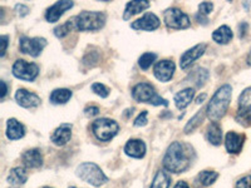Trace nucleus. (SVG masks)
<instances>
[{"mask_svg":"<svg viewBox=\"0 0 251 188\" xmlns=\"http://www.w3.org/2000/svg\"><path fill=\"white\" fill-rule=\"evenodd\" d=\"M84 113H86L87 117H94V116H97L100 113V108L96 106H91V107H87L84 109Z\"/></svg>","mask_w":251,"mask_h":188,"instance_id":"obj_38","label":"nucleus"},{"mask_svg":"<svg viewBox=\"0 0 251 188\" xmlns=\"http://www.w3.org/2000/svg\"><path fill=\"white\" fill-rule=\"evenodd\" d=\"M205 98H206V94H202V95H200V97L197 98V102L196 103H199V104H200V103H202L203 100H205Z\"/></svg>","mask_w":251,"mask_h":188,"instance_id":"obj_44","label":"nucleus"},{"mask_svg":"<svg viewBox=\"0 0 251 188\" xmlns=\"http://www.w3.org/2000/svg\"><path fill=\"white\" fill-rule=\"evenodd\" d=\"M132 97H133L134 100H137L140 103H149V104H152V106H169V102L157 94L154 87L146 82L138 83L137 86L133 87V89H132Z\"/></svg>","mask_w":251,"mask_h":188,"instance_id":"obj_4","label":"nucleus"},{"mask_svg":"<svg viewBox=\"0 0 251 188\" xmlns=\"http://www.w3.org/2000/svg\"><path fill=\"white\" fill-rule=\"evenodd\" d=\"M69 188H75V187H69Z\"/></svg>","mask_w":251,"mask_h":188,"instance_id":"obj_47","label":"nucleus"},{"mask_svg":"<svg viewBox=\"0 0 251 188\" xmlns=\"http://www.w3.org/2000/svg\"><path fill=\"white\" fill-rule=\"evenodd\" d=\"M207 141L214 145H220L223 142V129L217 122H212L207 127Z\"/></svg>","mask_w":251,"mask_h":188,"instance_id":"obj_23","label":"nucleus"},{"mask_svg":"<svg viewBox=\"0 0 251 188\" xmlns=\"http://www.w3.org/2000/svg\"><path fill=\"white\" fill-rule=\"evenodd\" d=\"M196 19L199 20L200 23H202V24H207V22H208L207 18H206L203 14H201V13H199V14L196 15Z\"/></svg>","mask_w":251,"mask_h":188,"instance_id":"obj_42","label":"nucleus"},{"mask_svg":"<svg viewBox=\"0 0 251 188\" xmlns=\"http://www.w3.org/2000/svg\"><path fill=\"white\" fill-rule=\"evenodd\" d=\"M194 149L190 144L183 142L171 143L163 157V167L172 173H182L190 168L192 163Z\"/></svg>","mask_w":251,"mask_h":188,"instance_id":"obj_1","label":"nucleus"},{"mask_svg":"<svg viewBox=\"0 0 251 188\" xmlns=\"http://www.w3.org/2000/svg\"><path fill=\"white\" fill-rule=\"evenodd\" d=\"M237 123H240L244 127H250L251 125V108L249 109H243V111H239L236 116Z\"/></svg>","mask_w":251,"mask_h":188,"instance_id":"obj_32","label":"nucleus"},{"mask_svg":"<svg viewBox=\"0 0 251 188\" xmlns=\"http://www.w3.org/2000/svg\"><path fill=\"white\" fill-rule=\"evenodd\" d=\"M195 97V89L194 88H186L183 91L178 92L175 95V104L178 109H185L186 107L192 102Z\"/></svg>","mask_w":251,"mask_h":188,"instance_id":"obj_21","label":"nucleus"},{"mask_svg":"<svg viewBox=\"0 0 251 188\" xmlns=\"http://www.w3.org/2000/svg\"><path fill=\"white\" fill-rule=\"evenodd\" d=\"M44 188H50V187H44Z\"/></svg>","mask_w":251,"mask_h":188,"instance_id":"obj_46","label":"nucleus"},{"mask_svg":"<svg viewBox=\"0 0 251 188\" xmlns=\"http://www.w3.org/2000/svg\"><path fill=\"white\" fill-rule=\"evenodd\" d=\"M232 95V88L231 86L225 84V86L220 87L216 92H215L214 97L208 102L207 107H206V116L208 119L212 122L221 119L227 112L230 102H231Z\"/></svg>","mask_w":251,"mask_h":188,"instance_id":"obj_2","label":"nucleus"},{"mask_svg":"<svg viewBox=\"0 0 251 188\" xmlns=\"http://www.w3.org/2000/svg\"><path fill=\"white\" fill-rule=\"evenodd\" d=\"M175 69H176V66H175V63L172 60H161L154 66L153 74L161 82H169L174 77Z\"/></svg>","mask_w":251,"mask_h":188,"instance_id":"obj_10","label":"nucleus"},{"mask_svg":"<svg viewBox=\"0 0 251 188\" xmlns=\"http://www.w3.org/2000/svg\"><path fill=\"white\" fill-rule=\"evenodd\" d=\"M150 8V1L147 0H133L129 1L125 9V14H123V19L128 20L131 19L133 15L138 14V13L143 12L146 9Z\"/></svg>","mask_w":251,"mask_h":188,"instance_id":"obj_19","label":"nucleus"},{"mask_svg":"<svg viewBox=\"0 0 251 188\" xmlns=\"http://www.w3.org/2000/svg\"><path fill=\"white\" fill-rule=\"evenodd\" d=\"M147 124V111H143L141 112V114L136 118L134 120V125L136 127H143V125Z\"/></svg>","mask_w":251,"mask_h":188,"instance_id":"obj_36","label":"nucleus"},{"mask_svg":"<svg viewBox=\"0 0 251 188\" xmlns=\"http://www.w3.org/2000/svg\"><path fill=\"white\" fill-rule=\"evenodd\" d=\"M245 142V134H239L236 132H228L225 138V147L228 153L237 154L241 152Z\"/></svg>","mask_w":251,"mask_h":188,"instance_id":"obj_15","label":"nucleus"},{"mask_svg":"<svg viewBox=\"0 0 251 188\" xmlns=\"http://www.w3.org/2000/svg\"><path fill=\"white\" fill-rule=\"evenodd\" d=\"M15 9H17L18 14H19L20 17H25L29 13V8L26 5H24V4H18V5L15 6Z\"/></svg>","mask_w":251,"mask_h":188,"instance_id":"obj_39","label":"nucleus"},{"mask_svg":"<svg viewBox=\"0 0 251 188\" xmlns=\"http://www.w3.org/2000/svg\"><path fill=\"white\" fill-rule=\"evenodd\" d=\"M72 95H73V93H72L71 89H54L50 94V102L53 103V104H66V103L71 99Z\"/></svg>","mask_w":251,"mask_h":188,"instance_id":"obj_25","label":"nucleus"},{"mask_svg":"<svg viewBox=\"0 0 251 188\" xmlns=\"http://www.w3.org/2000/svg\"><path fill=\"white\" fill-rule=\"evenodd\" d=\"M0 84H1V95H0V97H1V99H4V98H5V95H6V93H8V87H6V83L4 82V80H1V82H0Z\"/></svg>","mask_w":251,"mask_h":188,"instance_id":"obj_41","label":"nucleus"},{"mask_svg":"<svg viewBox=\"0 0 251 188\" xmlns=\"http://www.w3.org/2000/svg\"><path fill=\"white\" fill-rule=\"evenodd\" d=\"M163 22L169 29H186L191 25L190 18L187 14L178 8L167 9L163 14Z\"/></svg>","mask_w":251,"mask_h":188,"instance_id":"obj_7","label":"nucleus"},{"mask_svg":"<svg viewBox=\"0 0 251 188\" xmlns=\"http://www.w3.org/2000/svg\"><path fill=\"white\" fill-rule=\"evenodd\" d=\"M217 177H219V173L215 171H202L201 173H199L197 176V180L199 182L201 183L202 186L207 187V186L212 185L215 181L217 180Z\"/></svg>","mask_w":251,"mask_h":188,"instance_id":"obj_29","label":"nucleus"},{"mask_svg":"<svg viewBox=\"0 0 251 188\" xmlns=\"http://www.w3.org/2000/svg\"><path fill=\"white\" fill-rule=\"evenodd\" d=\"M47 46V40L44 38H29L22 37L19 40V48L22 53L28 54L33 58H37L42 54L43 49Z\"/></svg>","mask_w":251,"mask_h":188,"instance_id":"obj_9","label":"nucleus"},{"mask_svg":"<svg viewBox=\"0 0 251 188\" xmlns=\"http://www.w3.org/2000/svg\"><path fill=\"white\" fill-rule=\"evenodd\" d=\"M246 29H248V24H246V23H241V24H240V25H239V30H240L239 35H240V38L245 37Z\"/></svg>","mask_w":251,"mask_h":188,"instance_id":"obj_40","label":"nucleus"},{"mask_svg":"<svg viewBox=\"0 0 251 188\" xmlns=\"http://www.w3.org/2000/svg\"><path fill=\"white\" fill-rule=\"evenodd\" d=\"M160 19L153 14V13H147L142 18L137 19L131 24V28L134 30H146L152 31L160 28Z\"/></svg>","mask_w":251,"mask_h":188,"instance_id":"obj_11","label":"nucleus"},{"mask_svg":"<svg viewBox=\"0 0 251 188\" xmlns=\"http://www.w3.org/2000/svg\"><path fill=\"white\" fill-rule=\"evenodd\" d=\"M235 188H251V176H245L240 178L235 185Z\"/></svg>","mask_w":251,"mask_h":188,"instance_id":"obj_34","label":"nucleus"},{"mask_svg":"<svg viewBox=\"0 0 251 188\" xmlns=\"http://www.w3.org/2000/svg\"><path fill=\"white\" fill-rule=\"evenodd\" d=\"M206 48H207V46H206L205 43H201V44H197V46H195L194 48L186 50L185 53L181 55V59H180L181 68L182 69L188 68V67L191 66L192 63L196 62V60L199 59L200 57H202L203 53L206 51Z\"/></svg>","mask_w":251,"mask_h":188,"instance_id":"obj_13","label":"nucleus"},{"mask_svg":"<svg viewBox=\"0 0 251 188\" xmlns=\"http://www.w3.org/2000/svg\"><path fill=\"white\" fill-rule=\"evenodd\" d=\"M28 180V173L23 167H15L12 171L9 172L8 176V182L14 187H20Z\"/></svg>","mask_w":251,"mask_h":188,"instance_id":"obj_22","label":"nucleus"},{"mask_svg":"<svg viewBox=\"0 0 251 188\" xmlns=\"http://www.w3.org/2000/svg\"><path fill=\"white\" fill-rule=\"evenodd\" d=\"M72 137V124L63 123L55 129L50 136V141L55 145H64L69 142Z\"/></svg>","mask_w":251,"mask_h":188,"instance_id":"obj_16","label":"nucleus"},{"mask_svg":"<svg viewBox=\"0 0 251 188\" xmlns=\"http://www.w3.org/2000/svg\"><path fill=\"white\" fill-rule=\"evenodd\" d=\"M212 9H214V4L207 3V1H205V3H201L200 5H199V10H200L201 14H203V15L210 14V13L212 12Z\"/></svg>","mask_w":251,"mask_h":188,"instance_id":"obj_35","label":"nucleus"},{"mask_svg":"<svg viewBox=\"0 0 251 188\" xmlns=\"http://www.w3.org/2000/svg\"><path fill=\"white\" fill-rule=\"evenodd\" d=\"M232 37H234V34H232L231 29L228 28L227 25L220 26V28H217L216 30L212 33V39H214L217 44L230 43Z\"/></svg>","mask_w":251,"mask_h":188,"instance_id":"obj_24","label":"nucleus"},{"mask_svg":"<svg viewBox=\"0 0 251 188\" xmlns=\"http://www.w3.org/2000/svg\"><path fill=\"white\" fill-rule=\"evenodd\" d=\"M24 134H25V128L22 123L18 122L15 118L8 120V123H6V137L9 140H20V138L24 137Z\"/></svg>","mask_w":251,"mask_h":188,"instance_id":"obj_20","label":"nucleus"},{"mask_svg":"<svg viewBox=\"0 0 251 188\" xmlns=\"http://www.w3.org/2000/svg\"><path fill=\"white\" fill-rule=\"evenodd\" d=\"M125 152L132 158H143L146 154V144L141 140H129L125 145Z\"/></svg>","mask_w":251,"mask_h":188,"instance_id":"obj_18","label":"nucleus"},{"mask_svg":"<svg viewBox=\"0 0 251 188\" xmlns=\"http://www.w3.org/2000/svg\"><path fill=\"white\" fill-rule=\"evenodd\" d=\"M156 58L157 55L154 53H143L140 57V59H138V64H140V67L143 70H146V69H149L153 64Z\"/></svg>","mask_w":251,"mask_h":188,"instance_id":"obj_31","label":"nucleus"},{"mask_svg":"<svg viewBox=\"0 0 251 188\" xmlns=\"http://www.w3.org/2000/svg\"><path fill=\"white\" fill-rule=\"evenodd\" d=\"M22 161L28 168H39L40 165L43 164V156H42L40 149L31 148L24 152L22 156Z\"/></svg>","mask_w":251,"mask_h":188,"instance_id":"obj_17","label":"nucleus"},{"mask_svg":"<svg viewBox=\"0 0 251 188\" xmlns=\"http://www.w3.org/2000/svg\"><path fill=\"white\" fill-rule=\"evenodd\" d=\"M73 30H75V23H73V19H69L67 20L66 23L54 29V35L59 38V39H63V38H66Z\"/></svg>","mask_w":251,"mask_h":188,"instance_id":"obj_28","label":"nucleus"},{"mask_svg":"<svg viewBox=\"0 0 251 188\" xmlns=\"http://www.w3.org/2000/svg\"><path fill=\"white\" fill-rule=\"evenodd\" d=\"M8 35H1L0 37V44H1V50H0V57L3 58L6 53V47H8Z\"/></svg>","mask_w":251,"mask_h":188,"instance_id":"obj_37","label":"nucleus"},{"mask_svg":"<svg viewBox=\"0 0 251 188\" xmlns=\"http://www.w3.org/2000/svg\"><path fill=\"white\" fill-rule=\"evenodd\" d=\"M251 108V87L246 88L239 97V111Z\"/></svg>","mask_w":251,"mask_h":188,"instance_id":"obj_30","label":"nucleus"},{"mask_svg":"<svg viewBox=\"0 0 251 188\" xmlns=\"http://www.w3.org/2000/svg\"><path fill=\"white\" fill-rule=\"evenodd\" d=\"M205 114H206V109H201V111L197 112L194 117L190 119V122L186 124L185 129H183V131H185V133H191L192 131H195V129H196L197 127L201 124V123H202L203 118H205Z\"/></svg>","mask_w":251,"mask_h":188,"instance_id":"obj_27","label":"nucleus"},{"mask_svg":"<svg viewBox=\"0 0 251 188\" xmlns=\"http://www.w3.org/2000/svg\"><path fill=\"white\" fill-rule=\"evenodd\" d=\"M12 70L14 77L26 82H33L39 74V67L35 63H28L23 59H18L13 64Z\"/></svg>","mask_w":251,"mask_h":188,"instance_id":"obj_8","label":"nucleus"},{"mask_svg":"<svg viewBox=\"0 0 251 188\" xmlns=\"http://www.w3.org/2000/svg\"><path fill=\"white\" fill-rule=\"evenodd\" d=\"M15 99H17L18 104L23 108H34V107L39 106L40 102H42L37 94L24 88L18 89L17 93H15Z\"/></svg>","mask_w":251,"mask_h":188,"instance_id":"obj_14","label":"nucleus"},{"mask_svg":"<svg viewBox=\"0 0 251 188\" xmlns=\"http://www.w3.org/2000/svg\"><path fill=\"white\" fill-rule=\"evenodd\" d=\"M92 91L97 95H100V98H107L109 95V89L104 84H102V83H94V84H92Z\"/></svg>","mask_w":251,"mask_h":188,"instance_id":"obj_33","label":"nucleus"},{"mask_svg":"<svg viewBox=\"0 0 251 188\" xmlns=\"http://www.w3.org/2000/svg\"><path fill=\"white\" fill-rule=\"evenodd\" d=\"M175 188H190V187H188V185L186 182H183V181H180V182L176 183Z\"/></svg>","mask_w":251,"mask_h":188,"instance_id":"obj_43","label":"nucleus"},{"mask_svg":"<svg viewBox=\"0 0 251 188\" xmlns=\"http://www.w3.org/2000/svg\"><path fill=\"white\" fill-rule=\"evenodd\" d=\"M75 173H77L80 180L89 183V185L96 186V187H100V186L104 185L108 181V178H107L106 174L103 173L102 169L96 163L92 162H86L78 165Z\"/></svg>","mask_w":251,"mask_h":188,"instance_id":"obj_5","label":"nucleus"},{"mask_svg":"<svg viewBox=\"0 0 251 188\" xmlns=\"http://www.w3.org/2000/svg\"><path fill=\"white\" fill-rule=\"evenodd\" d=\"M75 23V30L79 31H97L102 29L106 24L107 17L100 12H84L72 18Z\"/></svg>","mask_w":251,"mask_h":188,"instance_id":"obj_3","label":"nucleus"},{"mask_svg":"<svg viewBox=\"0 0 251 188\" xmlns=\"http://www.w3.org/2000/svg\"><path fill=\"white\" fill-rule=\"evenodd\" d=\"M246 62H248V64H249V66H251V51H250V53H249V55H248V59H246Z\"/></svg>","mask_w":251,"mask_h":188,"instance_id":"obj_45","label":"nucleus"},{"mask_svg":"<svg viewBox=\"0 0 251 188\" xmlns=\"http://www.w3.org/2000/svg\"><path fill=\"white\" fill-rule=\"evenodd\" d=\"M73 1H68V0H63V1H57L55 4L50 6V8L47 9L46 12V19L49 23H55L59 20V18L62 17L64 13L68 10V9L73 8Z\"/></svg>","mask_w":251,"mask_h":188,"instance_id":"obj_12","label":"nucleus"},{"mask_svg":"<svg viewBox=\"0 0 251 188\" xmlns=\"http://www.w3.org/2000/svg\"><path fill=\"white\" fill-rule=\"evenodd\" d=\"M120 131V125L116 120L109 118H100L92 123V132L102 142H108Z\"/></svg>","mask_w":251,"mask_h":188,"instance_id":"obj_6","label":"nucleus"},{"mask_svg":"<svg viewBox=\"0 0 251 188\" xmlns=\"http://www.w3.org/2000/svg\"><path fill=\"white\" fill-rule=\"evenodd\" d=\"M170 185H171V177L169 176V173L165 171H158L150 188H170Z\"/></svg>","mask_w":251,"mask_h":188,"instance_id":"obj_26","label":"nucleus"}]
</instances>
